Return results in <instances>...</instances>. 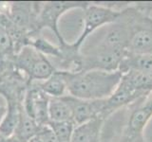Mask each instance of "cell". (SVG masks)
Segmentation results:
<instances>
[{
  "label": "cell",
  "mask_w": 152,
  "mask_h": 142,
  "mask_svg": "<svg viewBox=\"0 0 152 142\" xmlns=\"http://www.w3.org/2000/svg\"><path fill=\"white\" fill-rule=\"evenodd\" d=\"M50 122L73 121L72 112L63 98H50L48 107Z\"/></svg>",
  "instance_id": "cell-19"
},
{
  "label": "cell",
  "mask_w": 152,
  "mask_h": 142,
  "mask_svg": "<svg viewBox=\"0 0 152 142\" xmlns=\"http://www.w3.org/2000/svg\"><path fill=\"white\" fill-rule=\"evenodd\" d=\"M131 36V28L126 15V9H123L121 17L109 25L103 40L98 45L107 49L127 51ZM128 52V51H127Z\"/></svg>",
  "instance_id": "cell-9"
},
{
  "label": "cell",
  "mask_w": 152,
  "mask_h": 142,
  "mask_svg": "<svg viewBox=\"0 0 152 142\" xmlns=\"http://www.w3.org/2000/svg\"><path fill=\"white\" fill-rule=\"evenodd\" d=\"M148 6H130L126 15L131 28L127 51L133 54L152 55V18L148 15Z\"/></svg>",
  "instance_id": "cell-2"
},
{
  "label": "cell",
  "mask_w": 152,
  "mask_h": 142,
  "mask_svg": "<svg viewBox=\"0 0 152 142\" xmlns=\"http://www.w3.org/2000/svg\"><path fill=\"white\" fill-rule=\"evenodd\" d=\"M7 112V106H2L0 105V123H1L3 117L5 116V114Z\"/></svg>",
  "instance_id": "cell-22"
},
{
  "label": "cell",
  "mask_w": 152,
  "mask_h": 142,
  "mask_svg": "<svg viewBox=\"0 0 152 142\" xmlns=\"http://www.w3.org/2000/svg\"><path fill=\"white\" fill-rule=\"evenodd\" d=\"M21 105L14 99H7V112L0 123V136L8 138L13 135L20 117Z\"/></svg>",
  "instance_id": "cell-16"
},
{
  "label": "cell",
  "mask_w": 152,
  "mask_h": 142,
  "mask_svg": "<svg viewBox=\"0 0 152 142\" xmlns=\"http://www.w3.org/2000/svg\"><path fill=\"white\" fill-rule=\"evenodd\" d=\"M147 96L148 95L144 93L132 91L120 83L111 96L106 99V103H104L101 118L107 120L108 117H110L113 113H115L120 108L125 107L135 101H141Z\"/></svg>",
  "instance_id": "cell-12"
},
{
  "label": "cell",
  "mask_w": 152,
  "mask_h": 142,
  "mask_svg": "<svg viewBox=\"0 0 152 142\" xmlns=\"http://www.w3.org/2000/svg\"><path fill=\"white\" fill-rule=\"evenodd\" d=\"M65 71L68 95L81 99L95 101L110 97L120 83L123 73L120 70L108 72L88 70L84 72Z\"/></svg>",
  "instance_id": "cell-1"
},
{
  "label": "cell",
  "mask_w": 152,
  "mask_h": 142,
  "mask_svg": "<svg viewBox=\"0 0 152 142\" xmlns=\"http://www.w3.org/2000/svg\"><path fill=\"white\" fill-rule=\"evenodd\" d=\"M40 3L11 2L7 9L1 12L14 26L27 32L36 33V18L39 12Z\"/></svg>",
  "instance_id": "cell-8"
},
{
  "label": "cell",
  "mask_w": 152,
  "mask_h": 142,
  "mask_svg": "<svg viewBox=\"0 0 152 142\" xmlns=\"http://www.w3.org/2000/svg\"><path fill=\"white\" fill-rule=\"evenodd\" d=\"M123 9L117 11L114 9L89 3L88 6L84 9V30L78 39L71 45L76 50L80 51L81 46L95 30L104 25H110L112 23H115L121 17Z\"/></svg>",
  "instance_id": "cell-6"
},
{
  "label": "cell",
  "mask_w": 152,
  "mask_h": 142,
  "mask_svg": "<svg viewBox=\"0 0 152 142\" xmlns=\"http://www.w3.org/2000/svg\"><path fill=\"white\" fill-rule=\"evenodd\" d=\"M49 101L50 98L35 85L28 89L22 107L28 117L34 120L40 126H45L50 122L48 114Z\"/></svg>",
  "instance_id": "cell-10"
},
{
  "label": "cell",
  "mask_w": 152,
  "mask_h": 142,
  "mask_svg": "<svg viewBox=\"0 0 152 142\" xmlns=\"http://www.w3.org/2000/svg\"><path fill=\"white\" fill-rule=\"evenodd\" d=\"M127 53V51L112 50L97 46V49H93L89 54H80L69 71L84 72L88 70H103L114 72L119 70Z\"/></svg>",
  "instance_id": "cell-3"
},
{
  "label": "cell",
  "mask_w": 152,
  "mask_h": 142,
  "mask_svg": "<svg viewBox=\"0 0 152 142\" xmlns=\"http://www.w3.org/2000/svg\"><path fill=\"white\" fill-rule=\"evenodd\" d=\"M152 117V93L142 99V102L130 113L125 130L123 132L122 142H144V130Z\"/></svg>",
  "instance_id": "cell-7"
},
{
  "label": "cell",
  "mask_w": 152,
  "mask_h": 142,
  "mask_svg": "<svg viewBox=\"0 0 152 142\" xmlns=\"http://www.w3.org/2000/svg\"><path fill=\"white\" fill-rule=\"evenodd\" d=\"M117 142H122V141H121V140H120V141H117Z\"/></svg>",
  "instance_id": "cell-23"
},
{
  "label": "cell",
  "mask_w": 152,
  "mask_h": 142,
  "mask_svg": "<svg viewBox=\"0 0 152 142\" xmlns=\"http://www.w3.org/2000/svg\"><path fill=\"white\" fill-rule=\"evenodd\" d=\"M104 121L101 117H96L76 125L71 142H101L102 128Z\"/></svg>",
  "instance_id": "cell-13"
},
{
  "label": "cell",
  "mask_w": 152,
  "mask_h": 142,
  "mask_svg": "<svg viewBox=\"0 0 152 142\" xmlns=\"http://www.w3.org/2000/svg\"><path fill=\"white\" fill-rule=\"evenodd\" d=\"M62 98L65 99V101L69 104L71 109L72 120L75 125L82 124L96 117H101L104 103H106V99L88 101V99L74 98L68 94Z\"/></svg>",
  "instance_id": "cell-11"
},
{
  "label": "cell",
  "mask_w": 152,
  "mask_h": 142,
  "mask_svg": "<svg viewBox=\"0 0 152 142\" xmlns=\"http://www.w3.org/2000/svg\"><path fill=\"white\" fill-rule=\"evenodd\" d=\"M89 5L88 2H45L41 4L39 12L36 18V32L40 31L42 28H48L54 33L59 42V46L64 47L68 45L63 36L61 35L58 21L59 18L69 9H85Z\"/></svg>",
  "instance_id": "cell-4"
},
{
  "label": "cell",
  "mask_w": 152,
  "mask_h": 142,
  "mask_svg": "<svg viewBox=\"0 0 152 142\" xmlns=\"http://www.w3.org/2000/svg\"><path fill=\"white\" fill-rule=\"evenodd\" d=\"M28 46H32L33 49H35L38 52L45 56H52L59 58L60 60L62 59V51L59 46H53L42 37H31Z\"/></svg>",
  "instance_id": "cell-21"
},
{
  "label": "cell",
  "mask_w": 152,
  "mask_h": 142,
  "mask_svg": "<svg viewBox=\"0 0 152 142\" xmlns=\"http://www.w3.org/2000/svg\"><path fill=\"white\" fill-rule=\"evenodd\" d=\"M48 125L53 132L57 142H71V137L76 126L73 121L49 122Z\"/></svg>",
  "instance_id": "cell-20"
},
{
  "label": "cell",
  "mask_w": 152,
  "mask_h": 142,
  "mask_svg": "<svg viewBox=\"0 0 152 142\" xmlns=\"http://www.w3.org/2000/svg\"><path fill=\"white\" fill-rule=\"evenodd\" d=\"M120 83L134 92L146 95L152 93V78L136 70H128L123 73Z\"/></svg>",
  "instance_id": "cell-15"
},
{
  "label": "cell",
  "mask_w": 152,
  "mask_h": 142,
  "mask_svg": "<svg viewBox=\"0 0 152 142\" xmlns=\"http://www.w3.org/2000/svg\"><path fill=\"white\" fill-rule=\"evenodd\" d=\"M14 64L31 80L38 82L50 78L56 70L47 56L41 54L31 46H25L17 52Z\"/></svg>",
  "instance_id": "cell-5"
},
{
  "label": "cell",
  "mask_w": 152,
  "mask_h": 142,
  "mask_svg": "<svg viewBox=\"0 0 152 142\" xmlns=\"http://www.w3.org/2000/svg\"><path fill=\"white\" fill-rule=\"evenodd\" d=\"M119 70L125 73L128 70H136L152 78V55L128 53L123 60Z\"/></svg>",
  "instance_id": "cell-17"
},
{
  "label": "cell",
  "mask_w": 152,
  "mask_h": 142,
  "mask_svg": "<svg viewBox=\"0 0 152 142\" xmlns=\"http://www.w3.org/2000/svg\"><path fill=\"white\" fill-rule=\"evenodd\" d=\"M41 127L42 126L38 124L34 120H32L31 117L27 115L21 105L20 117H19V121L13 136L20 142H28L38 134Z\"/></svg>",
  "instance_id": "cell-18"
},
{
  "label": "cell",
  "mask_w": 152,
  "mask_h": 142,
  "mask_svg": "<svg viewBox=\"0 0 152 142\" xmlns=\"http://www.w3.org/2000/svg\"><path fill=\"white\" fill-rule=\"evenodd\" d=\"M36 85L49 98H61L66 96L68 92L64 70L56 69L50 78L43 82H38Z\"/></svg>",
  "instance_id": "cell-14"
}]
</instances>
